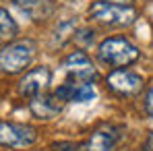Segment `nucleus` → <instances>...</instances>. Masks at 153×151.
Masks as SVG:
<instances>
[{"label": "nucleus", "instance_id": "obj_1", "mask_svg": "<svg viewBox=\"0 0 153 151\" xmlns=\"http://www.w3.org/2000/svg\"><path fill=\"white\" fill-rule=\"evenodd\" d=\"M97 56L103 64L110 66H126L139 60V50L124 37H108L100 44Z\"/></svg>", "mask_w": 153, "mask_h": 151}, {"label": "nucleus", "instance_id": "obj_2", "mask_svg": "<svg viewBox=\"0 0 153 151\" xmlns=\"http://www.w3.org/2000/svg\"><path fill=\"white\" fill-rule=\"evenodd\" d=\"M89 17L100 21L103 25L112 27H126L134 23L137 19V10L132 6H124V4H112V2H103L97 0L89 6Z\"/></svg>", "mask_w": 153, "mask_h": 151}, {"label": "nucleus", "instance_id": "obj_3", "mask_svg": "<svg viewBox=\"0 0 153 151\" xmlns=\"http://www.w3.org/2000/svg\"><path fill=\"white\" fill-rule=\"evenodd\" d=\"M33 52H35V46H33V42H29V39L10 44V46H4V48H2V54H0L2 71L8 73V75L21 73L27 64L31 62Z\"/></svg>", "mask_w": 153, "mask_h": 151}, {"label": "nucleus", "instance_id": "obj_4", "mask_svg": "<svg viewBox=\"0 0 153 151\" xmlns=\"http://www.w3.org/2000/svg\"><path fill=\"white\" fill-rule=\"evenodd\" d=\"M37 132L35 128L27 124H13V122H2L0 124V141L4 147H29L35 141Z\"/></svg>", "mask_w": 153, "mask_h": 151}, {"label": "nucleus", "instance_id": "obj_5", "mask_svg": "<svg viewBox=\"0 0 153 151\" xmlns=\"http://www.w3.org/2000/svg\"><path fill=\"white\" fill-rule=\"evenodd\" d=\"M64 73L75 79V83H91L95 77V66L85 52H73L64 60Z\"/></svg>", "mask_w": 153, "mask_h": 151}, {"label": "nucleus", "instance_id": "obj_6", "mask_svg": "<svg viewBox=\"0 0 153 151\" xmlns=\"http://www.w3.org/2000/svg\"><path fill=\"white\" fill-rule=\"evenodd\" d=\"M108 85H110L112 91H116L120 95H134V93L141 91L143 79H141V75H137L132 71L116 68L108 75Z\"/></svg>", "mask_w": 153, "mask_h": 151}, {"label": "nucleus", "instance_id": "obj_7", "mask_svg": "<svg viewBox=\"0 0 153 151\" xmlns=\"http://www.w3.org/2000/svg\"><path fill=\"white\" fill-rule=\"evenodd\" d=\"M52 81V73L48 66H37L33 71H29L21 83H19V93L25 97H37Z\"/></svg>", "mask_w": 153, "mask_h": 151}, {"label": "nucleus", "instance_id": "obj_8", "mask_svg": "<svg viewBox=\"0 0 153 151\" xmlns=\"http://www.w3.org/2000/svg\"><path fill=\"white\" fill-rule=\"evenodd\" d=\"M56 95L62 101H91L95 97V91L91 83H66L56 89Z\"/></svg>", "mask_w": 153, "mask_h": 151}, {"label": "nucleus", "instance_id": "obj_9", "mask_svg": "<svg viewBox=\"0 0 153 151\" xmlns=\"http://www.w3.org/2000/svg\"><path fill=\"white\" fill-rule=\"evenodd\" d=\"M62 103L64 101L60 100L56 93L54 95H37V97H33L31 101V112L37 116V118H44V120H50L54 118L60 110H62Z\"/></svg>", "mask_w": 153, "mask_h": 151}, {"label": "nucleus", "instance_id": "obj_10", "mask_svg": "<svg viewBox=\"0 0 153 151\" xmlns=\"http://www.w3.org/2000/svg\"><path fill=\"white\" fill-rule=\"evenodd\" d=\"M118 130L114 126H103L100 130H95L87 143V151H112V147L118 141Z\"/></svg>", "mask_w": 153, "mask_h": 151}, {"label": "nucleus", "instance_id": "obj_11", "mask_svg": "<svg viewBox=\"0 0 153 151\" xmlns=\"http://www.w3.org/2000/svg\"><path fill=\"white\" fill-rule=\"evenodd\" d=\"M0 23H2V31H0V33H2L4 39H13V37L17 35V31H19V29H17V23L13 21V17H10L4 8L0 10Z\"/></svg>", "mask_w": 153, "mask_h": 151}, {"label": "nucleus", "instance_id": "obj_12", "mask_svg": "<svg viewBox=\"0 0 153 151\" xmlns=\"http://www.w3.org/2000/svg\"><path fill=\"white\" fill-rule=\"evenodd\" d=\"M52 151H81V145L79 143H54L52 145Z\"/></svg>", "mask_w": 153, "mask_h": 151}, {"label": "nucleus", "instance_id": "obj_13", "mask_svg": "<svg viewBox=\"0 0 153 151\" xmlns=\"http://www.w3.org/2000/svg\"><path fill=\"white\" fill-rule=\"evenodd\" d=\"M145 108H147V112L153 116V87L149 89V93H147V97H145Z\"/></svg>", "mask_w": 153, "mask_h": 151}, {"label": "nucleus", "instance_id": "obj_14", "mask_svg": "<svg viewBox=\"0 0 153 151\" xmlns=\"http://www.w3.org/2000/svg\"><path fill=\"white\" fill-rule=\"evenodd\" d=\"M103 2H112V4H124V6H130L132 0H103Z\"/></svg>", "mask_w": 153, "mask_h": 151}, {"label": "nucleus", "instance_id": "obj_15", "mask_svg": "<svg viewBox=\"0 0 153 151\" xmlns=\"http://www.w3.org/2000/svg\"><path fill=\"white\" fill-rule=\"evenodd\" d=\"M149 145H151V149H153V132H151V137H149Z\"/></svg>", "mask_w": 153, "mask_h": 151}]
</instances>
